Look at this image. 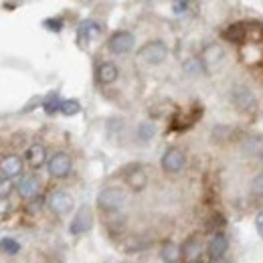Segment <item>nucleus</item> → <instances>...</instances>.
Instances as JSON below:
<instances>
[{
    "instance_id": "1",
    "label": "nucleus",
    "mask_w": 263,
    "mask_h": 263,
    "mask_svg": "<svg viewBox=\"0 0 263 263\" xmlns=\"http://www.w3.org/2000/svg\"><path fill=\"white\" fill-rule=\"evenodd\" d=\"M126 202V193L120 186H107L98 195V206L105 213L120 211Z\"/></svg>"
},
{
    "instance_id": "2",
    "label": "nucleus",
    "mask_w": 263,
    "mask_h": 263,
    "mask_svg": "<svg viewBox=\"0 0 263 263\" xmlns=\"http://www.w3.org/2000/svg\"><path fill=\"white\" fill-rule=\"evenodd\" d=\"M138 57L148 65H160L168 57V47L162 41H150L138 51Z\"/></svg>"
},
{
    "instance_id": "3",
    "label": "nucleus",
    "mask_w": 263,
    "mask_h": 263,
    "mask_svg": "<svg viewBox=\"0 0 263 263\" xmlns=\"http://www.w3.org/2000/svg\"><path fill=\"white\" fill-rule=\"evenodd\" d=\"M225 59H227V53H225V49L221 47V45H209L204 51H202V59H200V63H202V69L206 71V73H217L221 65L225 63Z\"/></svg>"
},
{
    "instance_id": "4",
    "label": "nucleus",
    "mask_w": 263,
    "mask_h": 263,
    "mask_svg": "<svg viewBox=\"0 0 263 263\" xmlns=\"http://www.w3.org/2000/svg\"><path fill=\"white\" fill-rule=\"evenodd\" d=\"M134 43H136V36L130 31H118L109 36L107 41V49L114 53V55H126L134 49Z\"/></svg>"
},
{
    "instance_id": "5",
    "label": "nucleus",
    "mask_w": 263,
    "mask_h": 263,
    "mask_svg": "<svg viewBox=\"0 0 263 263\" xmlns=\"http://www.w3.org/2000/svg\"><path fill=\"white\" fill-rule=\"evenodd\" d=\"M231 99H233L235 107H239L241 111H253L255 105H257L253 91L247 85H235L233 91H231Z\"/></svg>"
},
{
    "instance_id": "6",
    "label": "nucleus",
    "mask_w": 263,
    "mask_h": 263,
    "mask_svg": "<svg viewBox=\"0 0 263 263\" xmlns=\"http://www.w3.org/2000/svg\"><path fill=\"white\" fill-rule=\"evenodd\" d=\"M91 225H93V213L87 204H81L79 211L75 213V219L71 221L69 231H71V235H83L91 229Z\"/></svg>"
},
{
    "instance_id": "7",
    "label": "nucleus",
    "mask_w": 263,
    "mask_h": 263,
    "mask_svg": "<svg viewBox=\"0 0 263 263\" xmlns=\"http://www.w3.org/2000/svg\"><path fill=\"white\" fill-rule=\"evenodd\" d=\"M49 174L51 176H55V178H65L67 174L71 172V168H73V162H71V156L65 154V152H57V154H53L51 158H49Z\"/></svg>"
},
{
    "instance_id": "8",
    "label": "nucleus",
    "mask_w": 263,
    "mask_h": 263,
    "mask_svg": "<svg viewBox=\"0 0 263 263\" xmlns=\"http://www.w3.org/2000/svg\"><path fill=\"white\" fill-rule=\"evenodd\" d=\"M186 164V156L178 148H168L162 156V170L168 174H178Z\"/></svg>"
},
{
    "instance_id": "9",
    "label": "nucleus",
    "mask_w": 263,
    "mask_h": 263,
    "mask_svg": "<svg viewBox=\"0 0 263 263\" xmlns=\"http://www.w3.org/2000/svg\"><path fill=\"white\" fill-rule=\"evenodd\" d=\"M229 249V239L223 235V233H215L206 245V253L211 257V261H217V259H223V255L227 253Z\"/></svg>"
},
{
    "instance_id": "10",
    "label": "nucleus",
    "mask_w": 263,
    "mask_h": 263,
    "mask_svg": "<svg viewBox=\"0 0 263 263\" xmlns=\"http://www.w3.org/2000/svg\"><path fill=\"white\" fill-rule=\"evenodd\" d=\"M49 206L55 215H67L73 209V197L65 191H55L49 197Z\"/></svg>"
},
{
    "instance_id": "11",
    "label": "nucleus",
    "mask_w": 263,
    "mask_h": 263,
    "mask_svg": "<svg viewBox=\"0 0 263 263\" xmlns=\"http://www.w3.org/2000/svg\"><path fill=\"white\" fill-rule=\"evenodd\" d=\"M18 195L23 198H34L39 195V191H41V180L34 176V174H29V176H25L21 182H18Z\"/></svg>"
},
{
    "instance_id": "12",
    "label": "nucleus",
    "mask_w": 263,
    "mask_h": 263,
    "mask_svg": "<svg viewBox=\"0 0 263 263\" xmlns=\"http://www.w3.org/2000/svg\"><path fill=\"white\" fill-rule=\"evenodd\" d=\"M180 253H182V257H184L186 263H197L200 259V255H202V243H200V239L191 237L184 243V247L180 249Z\"/></svg>"
},
{
    "instance_id": "13",
    "label": "nucleus",
    "mask_w": 263,
    "mask_h": 263,
    "mask_svg": "<svg viewBox=\"0 0 263 263\" xmlns=\"http://www.w3.org/2000/svg\"><path fill=\"white\" fill-rule=\"evenodd\" d=\"M0 172L4 174V178H14L23 172V160L18 156H4L0 160Z\"/></svg>"
},
{
    "instance_id": "14",
    "label": "nucleus",
    "mask_w": 263,
    "mask_h": 263,
    "mask_svg": "<svg viewBox=\"0 0 263 263\" xmlns=\"http://www.w3.org/2000/svg\"><path fill=\"white\" fill-rule=\"evenodd\" d=\"M126 184L130 186L132 191L140 193V191H144L146 184H148V174H146L142 168H136V170L128 172V176H126Z\"/></svg>"
},
{
    "instance_id": "15",
    "label": "nucleus",
    "mask_w": 263,
    "mask_h": 263,
    "mask_svg": "<svg viewBox=\"0 0 263 263\" xmlns=\"http://www.w3.org/2000/svg\"><path fill=\"white\" fill-rule=\"evenodd\" d=\"M118 75H120V69L116 67V63H101L98 67V81L99 83H103V85H109V83H114L116 79H118Z\"/></svg>"
},
{
    "instance_id": "16",
    "label": "nucleus",
    "mask_w": 263,
    "mask_h": 263,
    "mask_svg": "<svg viewBox=\"0 0 263 263\" xmlns=\"http://www.w3.org/2000/svg\"><path fill=\"white\" fill-rule=\"evenodd\" d=\"M223 36L229 41V43H245V39H247V27L243 25V23H235V25H229L227 29H225V33Z\"/></svg>"
},
{
    "instance_id": "17",
    "label": "nucleus",
    "mask_w": 263,
    "mask_h": 263,
    "mask_svg": "<svg viewBox=\"0 0 263 263\" xmlns=\"http://www.w3.org/2000/svg\"><path fill=\"white\" fill-rule=\"evenodd\" d=\"M27 160H29V164L33 166V168L43 166L45 164V160H47V152H45V148H43L41 144H33V146L27 150Z\"/></svg>"
},
{
    "instance_id": "18",
    "label": "nucleus",
    "mask_w": 263,
    "mask_h": 263,
    "mask_svg": "<svg viewBox=\"0 0 263 263\" xmlns=\"http://www.w3.org/2000/svg\"><path fill=\"white\" fill-rule=\"evenodd\" d=\"M160 257H162L164 263H178L180 257H182V253H180V249L172 241H166L164 245H162V249H160Z\"/></svg>"
},
{
    "instance_id": "19",
    "label": "nucleus",
    "mask_w": 263,
    "mask_h": 263,
    "mask_svg": "<svg viewBox=\"0 0 263 263\" xmlns=\"http://www.w3.org/2000/svg\"><path fill=\"white\" fill-rule=\"evenodd\" d=\"M99 31H101V27H99L98 23H93V21H83L81 27H79V41H89V39H93L96 34H99Z\"/></svg>"
},
{
    "instance_id": "20",
    "label": "nucleus",
    "mask_w": 263,
    "mask_h": 263,
    "mask_svg": "<svg viewBox=\"0 0 263 263\" xmlns=\"http://www.w3.org/2000/svg\"><path fill=\"white\" fill-rule=\"evenodd\" d=\"M0 251L6 253V255H16L21 251V243L12 237H2L0 239Z\"/></svg>"
},
{
    "instance_id": "21",
    "label": "nucleus",
    "mask_w": 263,
    "mask_h": 263,
    "mask_svg": "<svg viewBox=\"0 0 263 263\" xmlns=\"http://www.w3.org/2000/svg\"><path fill=\"white\" fill-rule=\"evenodd\" d=\"M154 134H156V126H154V124H150V122H142V124L138 126V138H140L142 142L152 140V138H154Z\"/></svg>"
},
{
    "instance_id": "22",
    "label": "nucleus",
    "mask_w": 263,
    "mask_h": 263,
    "mask_svg": "<svg viewBox=\"0 0 263 263\" xmlns=\"http://www.w3.org/2000/svg\"><path fill=\"white\" fill-rule=\"evenodd\" d=\"M61 103H63V101L59 99V93L53 91L49 98L45 99L43 105H45V111H47V114H55V111H61Z\"/></svg>"
},
{
    "instance_id": "23",
    "label": "nucleus",
    "mask_w": 263,
    "mask_h": 263,
    "mask_svg": "<svg viewBox=\"0 0 263 263\" xmlns=\"http://www.w3.org/2000/svg\"><path fill=\"white\" fill-rule=\"evenodd\" d=\"M81 111V103L77 101V99H65L63 103H61V114L63 116H75V114H79Z\"/></svg>"
},
{
    "instance_id": "24",
    "label": "nucleus",
    "mask_w": 263,
    "mask_h": 263,
    "mask_svg": "<svg viewBox=\"0 0 263 263\" xmlns=\"http://www.w3.org/2000/svg\"><path fill=\"white\" fill-rule=\"evenodd\" d=\"M200 71H202V63H200V59H189V61L184 63V73H186V75H191V77L200 75Z\"/></svg>"
},
{
    "instance_id": "25",
    "label": "nucleus",
    "mask_w": 263,
    "mask_h": 263,
    "mask_svg": "<svg viewBox=\"0 0 263 263\" xmlns=\"http://www.w3.org/2000/svg\"><path fill=\"white\" fill-rule=\"evenodd\" d=\"M251 193L255 197H263V174H257L253 180H251Z\"/></svg>"
},
{
    "instance_id": "26",
    "label": "nucleus",
    "mask_w": 263,
    "mask_h": 263,
    "mask_svg": "<svg viewBox=\"0 0 263 263\" xmlns=\"http://www.w3.org/2000/svg\"><path fill=\"white\" fill-rule=\"evenodd\" d=\"M148 243H144V241H140V239H136V237H130V241L124 245V249L126 251H138V249H144Z\"/></svg>"
},
{
    "instance_id": "27",
    "label": "nucleus",
    "mask_w": 263,
    "mask_h": 263,
    "mask_svg": "<svg viewBox=\"0 0 263 263\" xmlns=\"http://www.w3.org/2000/svg\"><path fill=\"white\" fill-rule=\"evenodd\" d=\"M43 25H45L49 31H55V33H59V31L63 29V21H61V18H47Z\"/></svg>"
},
{
    "instance_id": "28",
    "label": "nucleus",
    "mask_w": 263,
    "mask_h": 263,
    "mask_svg": "<svg viewBox=\"0 0 263 263\" xmlns=\"http://www.w3.org/2000/svg\"><path fill=\"white\" fill-rule=\"evenodd\" d=\"M12 193V182L8 178H0V198H6Z\"/></svg>"
},
{
    "instance_id": "29",
    "label": "nucleus",
    "mask_w": 263,
    "mask_h": 263,
    "mask_svg": "<svg viewBox=\"0 0 263 263\" xmlns=\"http://www.w3.org/2000/svg\"><path fill=\"white\" fill-rule=\"evenodd\" d=\"M189 8H191V4L184 2V0H180V2H172V10H174L176 14H182V12H186Z\"/></svg>"
},
{
    "instance_id": "30",
    "label": "nucleus",
    "mask_w": 263,
    "mask_h": 263,
    "mask_svg": "<svg viewBox=\"0 0 263 263\" xmlns=\"http://www.w3.org/2000/svg\"><path fill=\"white\" fill-rule=\"evenodd\" d=\"M255 229H257V233L263 237V211L257 213V217H255Z\"/></svg>"
},
{
    "instance_id": "31",
    "label": "nucleus",
    "mask_w": 263,
    "mask_h": 263,
    "mask_svg": "<svg viewBox=\"0 0 263 263\" xmlns=\"http://www.w3.org/2000/svg\"><path fill=\"white\" fill-rule=\"evenodd\" d=\"M8 211V200L6 198H0V215H4Z\"/></svg>"
},
{
    "instance_id": "32",
    "label": "nucleus",
    "mask_w": 263,
    "mask_h": 263,
    "mask_svg": "<svg viewBox=\"0 0 263 263\" xmlns=\"http://www.w3.org/2000/svg\"><path fill=\"white\" fill-rule=\"evenodd\" d=\"M211 263H225V261H221V259H217V261H211Z\"/></svg>"
},
{
    "instance_id": "33",
    "label": "nucleus",
    "mask_w": 263,
    "mask_h": 263,
    "mask_svg": "<svg viewBox=\"0 0 263 263\" xmlns=\"http://www.w3.org/2000/svg\"><path fill=\"white\" fill-rule=\"evenodd\" d=\"M261 164H263V152H261Z\"/></svg>"
}]
</instances>
